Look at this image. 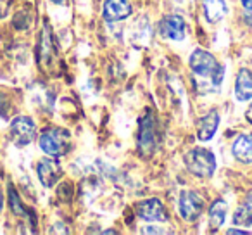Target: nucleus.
Wrapping results in <instances>:
<instances>
[{
	"label": "nucleus",
	"instance_id": "obj_8",
	"mask_svg": "<svg viewBox=\"0 0 252 235\" xmlns=\"http://www.w3.org/2000/svg\"><path fill=\"white\" fill-rule=\"evenodd\" d=\"M137 214L145 221H166L168 214L159 199H147L137 206Z\"/></svg>",
	"mask_w": 252,
	"mask_h": 235
},
{
	"label": "nucleus",
	"instance_id": "obj_15",
	"mask_svg": "<svg viewBox=\"0 0 252 235\" xmlns=\"http://www.w3.org/2000/svg\"><path fill=\"white\" fill-rule=\"evenodd\" d=\"M226 211H228V204L223 199H216L213 202V206L209 209V221L214 230L223 227L224 220H226Z\"/></svg>",
	"mask_w": 252,
	"mask_h": 235
},
{
	"label": "nucleus",
	"instance_id": "obj_1",
	"mask_svg": "<svg viewBox=\"0 0 252 235\" xmlns=\"http://www.w3.org/2000/svg\"><path fill=\"white\" fill-rule=\"evenodd\" d=\"M189 63L193 73L200 74V76L211 78L213 83H216V85H220L221 81H223L224 69H223V66L218 63L213 54L206 52V50H193Z\"/></svg>",
	"mask_w": 252,
	"mask_h": 235
},
{
	"label": "nucleus",
	"instance_id": "obj_9",
	"mask_svg": "<svg viewBox=\"0 0 252 235\" xmlns=\"http://www.w3.org/2000/svg\"><path fill=\"white\" fill-rule=\"evenodd\" d=\"M102 14H104V19L107 23L123 21V19L130 18L131 5L128 0H105Z\"/></svg>",
	"mask_w": 252,
	"mask_h": 235
},
{
	"label": "nucleus",
	"instance_id": "obj_13",
	"mask_svg": "<svg viewBox=\"0 0 252 235\" xmlns=\"http://www.w3.org/2000/svg\"><path fill=\"white\" fill-rule=\"evenodd\" d=\"M231 152L240 163H252V135H240L235 140Z\"/></svg>",
	"mask_w": 252,
	"mask_h": 235
},
{
	"label": "nucleus",
	"instance_id": "obj_21",
	"mask_svg": "<svg viewBox=\"0 0 252 235\" xmlns=\"http://www.w3.org/2000/svg\"><path fill=\"white\" fill-rule=\"evenodd\" d=\"M245 116H247V120H249V123H252V105L247 109V112H245Z\"/></svg>",
	"mask_w": 252,
	"mask_h": 235
},
{
	"label": "nucleus",
	"instance_id": "obj_6",
	"mask_svg": "<svg viewBox=\"0 0 252 235\" xmlns=\"http://www.w3.org/2000/svg\"><path fill=\"white\" fill-rule=\"evenodd\" d=\"M158 145V135H156V125L152 116H145L140 121V132H138V151L144 156H151Z\"/></svg>",
	"mask_w": 252,
	"mask_h": 235
},
{
	"label": "nucleus",
	"instance_id": "obj_10",
	"mask_svg": "<svg viewBox=\"0 0 252 235\" xmlns=\"http://www.w3.org/2000/svg\"><path fill=\"white\" fill-rule=\"evenodd\" d=\"M159 32L162 36L171 40H183L187 35V26L180 16H168L159 23Z\"/></svg>",
	"mask_w": 252,
	"mask_h": 235
},
{
	"label": "nucleus",
	"instance_id": "obj_11",
	"mask_svg": "<svg viewBox=\"0 0 252 235\" xmlns=\"http://www.w3.org/2000/svg\"><path fill=\"white\" fill-rule=\"evenodd\" d=\"M218 125H220V114H218V111H211L209 114L200 118L199 123H197V137H199V140L202 142L211 140L214 137V134H216Z\"/></svg>",
	"mask_w": 252,
	"mask_h": 235
},
{
	"label": "nucleus",
	"instance_id": "obj_4",
	"mask_svg": "<svg viewBox=\"0 0 252 235\" xmlns=\"http://www.w3.org/2000/svg\"><path fill=\"white\" fill-rule=\"evenodd\" d=\"M36 127L33 123L32 118L28 116H18L11 123V138L18 147H25L30 145L35 140Z\"/></svg>",
	"mask_w": 252,
	"mask_h": 235
},
{
	"label": "nucleus",
	"instance_id": "obj_16",
	"mask_svg": "<svg viewBox=\"0 0 252 235\" xmlns=\"http://www.w3.org/2000/svg\"><path fill=\"white\" fill-rule=\"evenodd\" d=\"M233 223L240 227H251L252 225V197H249L244 204L237 207L233 214Z\"/></svg>",
	"mask_w": 252,
	"mask_h": 235
},
{
	"label": "nucleus",
	"instance_id": "obj_22",
	"mask_svg": "<svg viewBox=\"0 0 252 235\" xmlns=\"http://www.w3.org/2000/svg\"><path fill=\"white\" fill-rule=\"evenodd\" d=\"M2 206H4V197H2V192H0V211H2Z\"/></svg>",
	"mask_w": 252,
	"mask_h": 235
},
{
	"label": "nucleus",
	"instance_id": "obj_20",
	"mask_svg": "<svg viewBox=\"0 0 252 235\" xmlns=\"http://www.w3.org/2000/svg\"><path fill=\"white\" fill-rule=\"evenodd\" d=\"M228 234H240V235H247L249 232H247V230H237V228H231V230H228Z\"/></svg>",
	"mask_w": 252,
	"mask_h": 235
},
{
	"label": "nucleus",
	"instance_id": "obj_7",
	"mask_svg": "<svg viewBox=\"0 0 252 235\" xmlns=\"http://www.w3.org/2000/svg\"><path fill=\"white\" fill-rule=\"evenodd\" d=\"M36 175H38L42 185L50 189V187L56 185L61 176H63L61 163L56 161L54 158H43L42 161L38 163V166H36Z\"/></svg>",
	"mask_w": 252,
	"mask_h": 235
},
{
	"label": "nucleus",
	"instance_id": "obj_12",
	"mask_svg": "<svg viewBox=\"0 0 252 235\" xmlns=\"http://www.w3.org/2000/svg\"><path fill=\"white\" fill-rule=\"evenodd\" d=\"M235 97L237 101L245 102L252 99V73L245 67H242L237 74L235 81Z\"/></svg>",
	"mask_w": 252,
	"mask_h": 235
},
{
	"label": "nucleus",
	"instance_id": "obj_18",
	"mask_svg": "<svg viewBox=\"0 0 252 235\" xmlns=\"http://www.w3.org/2000/svg\"><path fill=\"white\" fill-rule=\"evenodd\" d=\"M244 21L247 23L249 26H252V11H249L247 14L244 16Z\"/></svg>",
	"mask_w": 252,
	"mask_h": 235
},
{
	"label": "nucleus",
	"instance_id": "obj_17",
	"mask_svg": "<svg viewBox=\"0 0 252 235\" xmlns=\"http://www.w3.org/2000/svg\"><path fill=\"white\" fill-rule=\"evenodd\" d=\"M9 204H11L12 213L18 214V216H26V214H28V213H26V209H25V206H23L21 199H19L18 192H16L12 187H9Z\"/></svg>",
	"mask_w": 252,
	"mask_h": 235
},
{
	"label": "nucleus",
	"instance_id": "obj_2",
	"mask_svg": "<svg viewBox=\"0 0 252 235\" xmlns=\"http://www.w3.org/2000/svg\"><path fill=\"white\" fill-rule=\"evenodd\" d=\"M185 166L193 175L200 176V178H209L214 175V169H216V158L209 149L195 147L185 154Z\"/></svg>",
	"mask_w": 252,
	"mask_h": 235
},
{
	"label": "nucleus",
	"instance_id": "obj_3",
	"mask_svg": "<svg viewBox=\"0 0 252 235\" xmlns=\"http://www.w3.org/2000/svg\"><path fill=\"white\" fill-rule=\"evenodd\" d=\"M69 147H71L69 132L63 130V128H50V130H45L40 135V149L47 156L61 158V156L67 154Z\"/></svg>",
	"mask_w": 252,
	"mask_h": 235
},
{
	"label": "nucleus",
	"instance_id": "obj_19",
	"mask_svg": "<svg viewBox=\"0 0 252 235\" xmlns=\"http://www.w3.org/2000/svg\"><path fill=\"white\" fill-rule=\"evenodd\" d=\"M240 2L247 11H252V0H240Z\"/></svg>",
	"mask_w": 252,
	"mask_h": 235
},
{
	"label": "nucleus",
	"instance_id": "obj_14",
	"mask_svg": "<svg viewBox=\"0 0 252 235\" xmlns=\"http://www.w3.org/2000/svg\"><path fill=\"white\" fill-rule=\"evenodd\" d=\"M204 12H206L207 21L218 23L226 16V2L224 0H204Z\"/></svg>",
	"mask_w": 252,
	"mask_h": 235
},
{
	"label": "nucleus",
	"instance_id": "obj_5",
	"mask_svg": "<svg viewBox=\"0 0 252 235\" xmlns=\"http://www.w3.org/2000/svg\"><path fill=\"white\" fill-rule=\"evenodd\" d=\"M204 211V199L197 192L187 190L180 196V214L185 221H195Z\"/></svg>",
	"mask_w": 252,
	"mask_h": 235
}]
</instances>
